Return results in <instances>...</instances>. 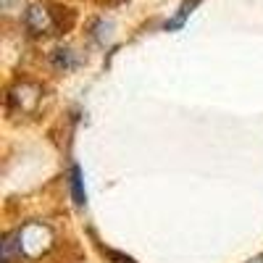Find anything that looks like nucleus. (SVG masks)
Wrapping results in <instances>:
<instances>
[{
  "instance_id": "obj_1",
  "label": "nucleus",
  "mask_w": 263,
  "mask_h": 263,
  "mask_svg": "<svg viewBox=\"0 0 263 263\" xmlns=\"http://www.w3.org/2000/svg\"><path fill=\"white\" fill-rule=\"evenodd\" d=\"M42 98V87L34 82H16L8 90V108L16 114H34Z\"/></svg>"
},
{
  "instance_id": "obj_2",
  "label": "nucleus",
  "mask_w": 263,
  "mask_h": 263,
  "mask_svg": "<svg viewBox=\"0 0 263 263\" xmlns=\"http://www.w3.org/2000/svg\"><path fill=\"white\" fill-rule=\"evenodd\" d=\"M21 239H24L27 258H40L53 248V232L45 224H29L27 229H21Z\"/></svg>"
},
{
  "instance_id": "obj_3",
  "label": "nucleus",
  "mask_w": 263,
  "mask_h": 263,
  "mask_svg": "<svg viewBox=\"0 0 263 263\" xmlns=\"http://www.w3.org/2000/svg\"><path fill=\"white\" fill-rule=\"evenodd\" d=\"M24 24L29 34H50L55 29V16L48 6H29L24 11Z\"/></svg>"
},
{
  "instance_id": "obj_4",
  "label": "nucleus",
  "mask_w": 263,
  "mask_h": 263,
  "mask_svg": "<svg viewBox=\"0 0 263 263\" xmlns=\"http://www.w3.org/2000/svg\"><path fill=\"white\" fill-rule=\"evenodd\" d=\"M24 239H21V229L6 232L3 234V242H0V260L3 263H18L24 258Z\"/></svg>"
},
{
  "instance_id": "obj_5",
  "label": "nucleus",
  "mask_w": 263,
  "mask_h": 263,
  "mask_svg": "<svg viewBox=\"0 0 263 263\" xmlns=\"http://www.w3.org/2000/svg\"><path fill=\"white\" fill-rule=\"evenodd\" d=\"M71 192H74V203L82 208L87 203V197H84V187H82V171H79V166L71 168Z\"/></svg>"
},
{
  "instance_id": "obj_6",
  "label": "nucleus",
  "mask_w": 263,
  "mask_h": 263,
  "mask_svg": "<svg viewBox=\"0 0 263 263\" xmlns=\"http://www.w3.org/2000/svg\"><path fill=\"white\" fill-rule=\"evenodd\" d=\"M195 3H197V0H184V6L179 8V13L174 16V18L168 21V24H166V27H168V29H179V27L184 24V18L190 16V11H192V6H195Z\"/></svg>"
},
{
  "instance_id": "obj_7",
  "label": "nucleus",
  "mask_w": 263,
  "mask_h": 263,
  "mask_svg": "<svg viewBox=\"0 0 263 263\" xmlns=\"http://www.w3.org/2000/svg\"><path fill=\"white\" fill-rule=\"evenodd\" d=\"M53 63L58 66V69H71V66H74L77 61H74V55H71V50H69V48H58V50H55V55H53Z\"/></svg>"
},
{
  "instance_id": "obj_8",
  "label": "nucleus",
  "mask_w": 263,
  "mask_h": 263,
  "mask_svg": "<svg viewBox=\"0 0 263 263\" xmlns=\"http://www.w3.org/2000/svg\"><path fill=\"white\" fill-rule=\"evenodd\" d=\"M0 6H3V11H6L8 16H13V13L24 11V0H0Z\"/></svg>"
},
{
  "instance_id": "obj_9",
  "label": "nucleus",
  "mask_w": 263,
  "mask_h": 263,
  "mask_svg": "<svg viewBox=\"0 0 263 263\" xmlns=\"http://www.w3.org/2000/svg\"><path fill=\"white\" fill-rule=\"evenodd\" d=\"M108 258H111L114 263H135L132 258H126V255H121V253H114V250H108Z\"/></svg>"
},
{
  "instance_id": "obj_10",
  "label": "nucleus",
  "mask_w": 263,
  "mask_h": 263,
  "mask_svg": "<svg viewBox=\"0 0 263 263\" xmlns=\"http://www.w3.org/2000/svg\"><path fill=\"white\" fill-rule=\"evenodd\" d=\"M250 263H263V255H258V258H253Z\"/></svg>"
}]
</instances>
